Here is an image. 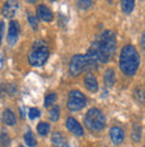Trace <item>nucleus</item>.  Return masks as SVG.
Returning a JSON list of instances; mask_svg holds the SVG:
<instances>
[{
  "mask_svg": "<svg viewBox=\"0 0 145 147\" xmlns=\"http://www.w3.org/2000/svg\"><path fill=\"white\" fill-rule=\"evenodd\" d=\"M134 8V0H121V9L124 13H130Z\"/></svg>",
  "mask_w": 145,
  "mask_h": 147,
  "instance_id": "16",
  "label": "nucleus"
},
{
  "mask_svg": "<svg viewBox=\"0 0 145 147\" xmlns=\"http://www.w3.org/2000/svg\"><path fill=\"white\" fill-rule=\"evenodd\" d=\"M28 22H29V24H31V27L33 28L35 31L39 28V23H37V19L35 18L33 15H28Z\"/></svg>",
  "mask_w": 145,
  "mask_h": 147,
  "instance_id": "25",
  "label": "nucleus"
},
{
  "mask_svg": "<svg viewBox=\"0 0 145 147\" xmlns=\"http://www.w3.org/2000/svg\"><path fill=\"white\" fill-rule=\"evenodd\" d=\"M28 3H31V4H33V3H36V1H37V0H27Z\"/></svg>",
  "mask_w": 145,
  "mask_h": 147,
  "instance_id": "30",
  "label": "nucleus"
},
{
  "mask_svg": "<svg viewBox=\"0 0 145 147\" xmlns=\"http://www.w3.org/2000/svg\"><path fill=\"white\" fill-rule=\"evenodd\" d=\"M19 147H24V146H19Z\"/></svg>",
  "mask_w": 145,
  "mask_h": 147,
  "instance_id": "32",
  "label": "nucleus"
},
{
  "mask_svg": "<svg viewBox=\"0 0 145 147\" xmlns=\"http://www.w3.org/2000/svg\"><path fill=\"white\" fill-rule=\"evenodd\" d=\"M116 47H117V40L115 32L111 30L103 32L101 36L91 44L85 55L88 68H97L101 63H108L115 55Z\"/></svg>",
  "mask_w": 145,
  "mask_h": 147,
  "instance_id": "1",
  "label": "nucleus"
},
{
  "mask_svg": "<svg viewBox=\"0 0 145 147\" xmlns=\"http://www.w3.org/2000/svg\"><path fill=\"white\" fill-rule=\"evenodd\" d=\"M59 147H69V146H68V144H67V143H63V144H60V146H59Z\"/></svg>",
  "mask_w": 145,
  "mask_h": 147,
  "instance_id": "31",
  "label": "nucleus"
},
{
  "mask_svg": "<svg viewBox=\"0 0 145 147\" xmlns=\"http://www.w3.org/2000/svg\"><path fill=\"white\" fill-rule=\"evenodd\" d=\"M48 56H49V50H48L47 43L43 42V40H37L32 46V50L28 55V60H29L31 66L40 67L47 62Z\"/></svg>",
  "mask_w": 145,
  "mask_h": 147,
  "instance_id": "3",
  "label": "nucleus"
},
{
  "mask_svg": "<svg viewBox=\"0 0 145 147\" xmlns=\"http://www.w3.org/2000/svg\"><path fill=\"white\" fill-rule=\"evenodd\" d=\"M36 13H37L39 18L41 20H44V22H52V20H53V13H52V11H51L47 5H44V4H40V5H39L37 9H36Z\"/></svg>",
  "mask_w": 145,
  "mask_h": 147,
  "instance_id": "11",
  "label": "nucleus"
},
{
  "mask_svg": "<svg viewBox=\"0 0 145 147\" xmlns=\"http://www.w3.org/2000/svg\"><path fill=\"white\" fill-rule=\"evenodd\" d=\"M109 138H111V140L115 144H120V143H122V142H124L125 132H124V130H122V128L115 126V127H112L111 130H109Z\"/></svg>",
  "mask_w": 145,
  "mask_h": 147,
  "instance_id": "9",
  "label": "nucleus"
},
{
  "mask_svg": "<svg viewBox=\"0 0 145 147\" xmlns=\"http://www.w3.org/2000/svg\"><path fill=\"white\" fill-rule=\"evenodd\" d=\"M59 116H60V109H59L57 106H55L49 111V119L52 122H56V120H59Z\"/></svg>",
  "mask_w": 145,
  "mask_h": 147,
  "instance_id": "21",
  "label": "nucleus"
},
{
  "mask_svg": "<svg viewBox=\"0 0 145 147\" xmlns=\"http://www.w3.org/2000/svg\"><path fill=\"white\" fill-rule=\"evenodd\" d=\"M56 98H57V96H56V94H55V92L48 94V95L45 96V99H44V106H45V107L52 106L55 102H56Z\"/></svg>",
  "mask_w": 145,
  "mask_h": 147,
  "instance_id": "22",
  "label": "nucleus"
},
{
  "mask_svg": "<svg viewBox=\"0 0 145 147\" xmlns=\"http://www.w3.org/2000/svg\"><path fill=\"white\" fill-rule=\"evenodd\" d=\"M28 116H29L31 119H36V118H39L40 116V111H39V109H29V111H28Z\"/></svg>",
  "mask_w": 145,
  "mask_h": 147,
  "instance_id": "26",
  "label": "nucleus"
},
{
  "mask_svg": "<svg viewBox=\"0 0 145 147\" xmlns=\"http://www.w3.org/2000/svg\"><path fill=\"white\" fill-rule=\"evenodd\" d=\"M84 123L91 131L100 132L105 127V116L99 109H89L84 116Z\"/></svg>",
  "mask_w": 145,
  "mask_h": 147,
  "instance_id": "4",
  "label": "nucleus"
},
{
  "mask_svg": "<svg viewBox=\"0 0 145 147\" xmlns=\"http://www.w3.org/2000/svg\"><path fill=\"white\" fill-rule=\"evenodd\" d=\"M65 124H67V128L72 132L73 135H76V136H83L84 135V128L81 127V124L79 123L75 118H68Z\"/></svg>",
  "mask_w": 145,
  "mask_h": 147,
  "instance_id": "8",
  "label": "nucleus"
},
{
  "mask_svg": "<svg viewBox=\"0 0 145 147\" xmlns=\"http://www.w3.org/2000/svg\"><path fill=\"white\" fill-rule=\"evenodd\" d=\"M87 105V98L83 92L73 90L68 95V102H67V107L71 111H80L81 109H84Z\"/></svg>",
  "mask_w": 145,
  "mask_h": 147,
  "instance_id": "5",
  "label": "nucleus"
},
{
  "mask_svg": "<svg viewBox=\"0 0 145 147\" xmlns=\"http://www.w3.org/2000/svg\"><path fill=\"white\" fill-rule=\"evenodd\" d=\"M85 68H88L85 55H75V56H72L71 62H69V74H71V75L77 76V75H80Z\"/></svg>",
  "mask_w": 145,
  "mask_h": 147,
  "instance_id": "6",
  "label": "nucleus"
},
{
  "mask_svg": "<svg viewBox=\"0 0 145 147\" xmlns=\"http://www.w3.org/2000/svg\"><path fill=\"white\" fill-rule=\"evenodd\" d=\"M37 132L40 134L41 136H45L48 135V132H49V124L45 123V122H41V123L37 124Z\"/></svg>",
  "mask_w": 145,
  "mask_h": 147,
  "instance_id": "18",
  "label": "nucleus"
},
{
  "mask_svg": "<svg viewBox=\"0 0 145 147\" xmlns=\"http://www.w3.org/2000/svg\"><path fill=\"white\" fill-rule=\"evenodd\" d=\"M1 120H3V123L7 124V126H15L16 124V116L9 109H7V110H4L3 111Z\"/></svg>",
  "mask_w": 145,
  "mask_h": 147,
  "instance_id": "13",
  "label": "nucleus"
},
{
  "mask_svg": "<svg viewBox=\"0 0 145 147\" xmlns=\"http://www.w3.org/2000/svg\"><path fill=\"white\" fill-rule=\"evenodd\" d=\"M77 5L81 9H88L92 5V0H77Z\"/></svg>",
  "mask_w": 145,
  "mask_h": 147,
  "instance_id": "24",
  "label": "nucleus"
},
{
  "mask_svg": "<svg viewBox=\"0 0 145 147\" xmlns=\"http://www.w3.org/2000/svg\"><path fill=\"white\" fill-rule=\"evenodd\" d=\"M3 32H4V23L0 22V44H1V39H3Z\"/></svg>",
  "mask_w": 145,
  "mask_h": 147,
  "instance_id": "27",
  "label": "nucleus"
},
{
  "mask_svg": "<svg viewBox=\"0 0 145 147\" xmlns=\"http://www.w3.org/2000/svg\"><path fill=\"white\" fill-rule=\"evenodd\" d=\"M19 34H20V28H19V23L12 20L9 23V28H8V44L9 46H15L17 39H19Z\"/></svg>",
  "mask_w": 145,
  "mask_h": 147,
  "instance_id": "7",
  "label": "nucleus"
},
{
  "mask_svg": "<svg viewBox=\"0 0 145 147\" xmlns=\"http://www.w3.org/2000/svg\"><path fill=\"white\" fill-rule=\"evenodd\" d=\"M0 143H1V146L4 147H8L9 146V143H11V138H9V135H8L7 132H1L0 134Z\"/></svg>",
  "mask_w": 145,
  "mask_h": 147,
  "instance_id": "23",
  "label": "nucleus"
},
{
  "mask_svg": "<svg viewBox=\"0 0 145 147\" xmlns=\"http://www.w3.org/2000/svg\"><path fill=\"white\" fill-rule=\"evenodd\" d=\"M24 142H25L27 146H29V147H36V139H35L33 134L31 131L25 132V135H24Z\"/></svg>",
  "mask_w": 145,
  "mask_h": 147,
  "instance_id": "19",
  "label": "nucleus"
},
{
  "mask_svg": "<svg viewBox=\"0 0 145 147\" xmlns=\"http://www.w3.org/2000/svg\"><path fill=\"white\" fill-rule=\"evenodd\" d=\"M64 143V138L61 135L60 132H53V135H52V144L56 147H59L60 144Z\"/></svg>",
  "mask_w": 145,
  "mask_h": 147,
  "instance_id": "20",
  "label": "nucleus"
},
{
  "mask_svg": "<svg viewBox=\"0 0 145 147\" xmlns=\"http://www.w3.org/2000/svg\"><path fill=\"white\" fill-rule=\"evenodd\" d=\"M16 9H17V3L13 1V0H9V1H7V3L4 4L3 15L5 16V18H12V16L15 15Z\"/></svg>",
  "mask_w": 145,
  "mask_h": 147,
  "instance_id": "12",
  "label": "nucleus"
},
{
  "mask_svg": "<svg viewBox=\"0 0 145 147\" xmlns=\"http://www.w3.org/2000/svg\"><path fill=\"white\" fill-rule=\"evenodd\" d=\"M1 66H3V56L0 55V68H1Z\"/></svg>",
  "mask_w": 145,
  "mask_h": 147,
  "instance_id": "29",
  "label": "nucleus"
},
{
  "mask_svg": "<svg viewBox=\"0 0 145 147\" xmlns=\"http://www.w3.org/2000/svg\"><path fill=\"white\" fill-rule=\"evenodd\" d=\"M142 136V127L138 123H134L132 126V134H130V138L133 142H140Z\"/></svg>",
  "mask_w": 145,
  "mask_h": 147,
  "instance_id": "15",
  "label": "nucleus"
},
{
  "mask_svg": "<svg viewBox=\"0 0 145 147\" xmlns=\"http://www.w3.org/2000/svg\"><path fill=\"white\" fill-rule=\"evenodd\" d=\"M104 82L108 87H112L115 84L116 82V74H115V70L113 68H108L105 72H104Z\"/></svg>",
  "mask_w": 145,
  "mask_h": 147,
  "instance_id": "14",
  "label": "nucleus"
},
{
  "mask_svg": "<svg viewBox=\"0 0 145 147\" xmlns=\"http://www.w3.org/2000/svg\"><path fill=\"white\" fill-rule=\"evenodd\" d=\"M133 96H134V99H136L138 103H144L145 102V90L142 88V87H137V88H134Z\"/></svg>",
  "mask_w": 145,
  "mask_h": 147,
  "instance_id": "17",
  "label": "nucleus"
},
{
  "mask_svg": "<svg viewBox=\"0 0 145 147\" xmlns=\"http://www.w3.org/2000/svg\"><path fill=\"white\" fill-rule=\"evenodd\" d=\"M141 46L144 47V50H145V31H144V34L141 35Z\"/></svg>",
  "mask_w": 145,
  "mask_h": 147,
  "instance_id": "28",
  "label": "nucleus"
},
{
  "mask_svg": "<svg viewBox=\"0 0 145 147\" xmlns=\"http://www.w3.org/2000/svg\"><path fill=\"white\" fill-rule=\"evenodd\" d=\"M84 84H85V87H87L88 91H91V92H96V91L99 90L97 79H96V76L91 72H88L84 76Z\"/></svg>",
  "mask_w": 145,
  "mask_h": 147,
  "instance_id": "10",
  "label": "nucleus"
},
{
  "mask_svg": "<svg viewBox=\"0 0 145 147\" xmlns=\"http://www.w3.org/2000/svg\"><path fill=\"white\" fill-rule=\"evenodd\" d=\"M144 147H145V146H144Z\"/></svg>",
  "mask_w": 145,
  "mask_h": 147,
  "instance_id": "33",
  "label": "nucleus"
},
{
  "mask_svg": "<svg viewBox=\"0 0 145 147\" xmlns=\"http://www.w3.org/2000/svg\"><path fill=\"white\" fill-rule=\"evenodd\" d=\"M140 66V54L133 46H125L120 54V70L126 76H133Z\"/></svg>",
  "mask_w": 145,
  "mask_h": 147,
  "instance_id": "2",
  "label": "nucleus"
}]
</instances>
